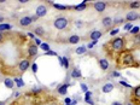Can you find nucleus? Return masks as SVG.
<instances>
[{"instance_id":"obj_14","label":"nucleus","mask_w":140,"mask_h":105,"mask_svg":"<svg viewBox=\"0 0 140 105\" xmlns=\"http://www.w3.org/2000/svg\"><path fill=\"white\" fill-rule=\"evenodd\" d=\"M38 53V47H36V45H32L30 47H29V56H35Z\"/></svg>"},{"instance_id":"obj_47","label":"nucleus","mask_w":140,"mask_h":105,"mask_svg":"<svg viewBox=\"0 0 140 105\" xmlns=\"http://www.w3.org/2000/svg\"><path fill=\"white\" fill-rule=\"evenodd\" d=\"M1 40H2V34H0V42H1Z\"/></svg>"},{"instance_id":"obj_19","label":"nucleus","mask_w":140,"mask_h":105,"mask_svg":"<svg viewBox=\"0 0 140 105\" xmlns=\"http://www.w3.org/2000/svg\"><path fill=\"white\" fill-rule=\"evenodd\" d=\"M86 2H87V1H82V4H80V5H76V6H75V10H77V11L84 10V8H86Z\"/></svg>"},{"instance_id":"obj_42","label":"nucleus","mask_w":140,"mask_h":105,"mask_svg":"<svg viewBox=\"0 0 140 105\" xmlns=\"http://www.w3.org/2000/svg\"><path fill=\"white\" fill-rule=\"evenodd\" d=\"M93 46H94V45H93V44H88V45H87V47H88V48H92V47H93Z\"/></svg>"},{"instance_id":"obj_18","label":"nucleus","mask_w":140,"mask_h":105,"mask_svg":"<svg viewBox=\"0 0 140 105\" xmlns=\"http://www.w3.org/2000/svg\"><path fill=\"white\" fill-rule=\"evenodd\" d=\"M11 26L10 24H5V23H1L0 24V32H4V30H10Z\"/></svg>"},{"instance_id":"obj_25","label":"nucleus","mask_w":140,"mask_h":105,"mask_svg":"<svg viewBox=\"0 0 140 105\" xmlns=\"http://www.w3.org/2000/svg\"><path fill=\"white\" fill-rule=\"evenodd\" d=\"M34 33L35 34H38V35H42L44 34V29H42L41 27H38V28L34 30Z\"/></svg>"},{"instance_id":"obj_12","label":"nucleus","mask_w":140,"mask_h":105,"mask_svg":"<svg viewBox=\"0 0 140 105\" xmlns=\"http://www.w3.org/2000/svg\"><path fill=\"white\" fill-rule=\"evenodd\" d=\"M99 64H100V68L103 70H106L109 68V62H108L106 59H100V60H99Z\"/></svg>"},{"instance_id":"obj_45","label":"nucleus","mask_w":140,"mask_h":105,"mask_svg":"<svg viewBox=\"0 0 140 105\" xmlns=\"http://www.w3.org/2000/svg\"><path fill=\"white\" fill-rule=\"evenodd\" d=\"M135 41H136V42H140V36H136V39H135Z\"/></svg>"},{"instance_id":"obj_9","label":"nucleus","mask_w":140,"mask_h":105,"mask_svg":"<svg viewBox=\"0 0 140 105\" xmlns=\"http://www.w3.org/2000/svg\"><path fill=\"white\" fill-rule=\"evenodd\" d=\"M112 90H114V84H106L103 86V92L104 93H110Z\"/></svg>"},{"instance_id":"obj_30","label":"nucleus","mask_w":140,"mask_h":105,"mask_svg":"<svg viewBox=\"0 0 140 105\" xmlns=\"http://www.w3.org/2000/svg\"><path fill=\"white\" fill-rule=\"evenodd\" d=\"M124 29H126V30H132V29H133V26H132L130 23H128V24L124 26Z\"/></svg>"},{"instance_id":"obj_32","label":"nucleus","mask_w":140,"mask_h":105,"mask_svg":"<svg viewBox=\"0 0 140 105\" xmlns=\"http://www.w3.org/2000/svg\"><path fill=\"white\" fill-rule=\"evenodd\" d=\"M32 69H33V72H36V71H38V64H33V65H32Z\"/></svg>"},{"instance_id":"obj_22","label":"nucleus","mask_w":140,"mask_h":105,"mask_svg":"<svg viewBox=\"0 0 140 105\" xmlns=\"http://www.w3.org/2000/svg\"><path fill=\"white\" fill-rule=\"evenodd\" d=\"M84 52H86V47H84V46H81V47H78V48L76 50L77 54H84Z\"/></svg>"},{"instance_id":"obj_21","label":"nucleus","mask_w":140,"mask_h":105,"mask_svg":"<svg viewBox=\"0 0 140 105\" xmlns=\"http://www.w3.org/2000/svg\"><path fill=\"white\" fill-rule=\"evenodd\" d=\"M129 6L132 8H138V7H140V1H133V2H130Z\"/></svg>"},{"instance_id":"obj_36","label":"nucleus","mask_w":140,"mask_h":105,"mask_svg":"<svg viewBox=\"0 0 140 105\" xmlns=\"http://www.w3.org/2000/svg\"><path fill=\"white\" fill-rule=\"evenodd\" d=\"M35 44L36 45H41V40L40 39H35Z\"/></svg>"},{"instance_id":"obj_38","label":"nucleus","mask_w":140,"mask_h":105,"mask_svg":"<svg viewBox=\"0 0 140 105\" xmlns=\"http://www.w3.org/2000/svg\"><path fill=\"white\" fill-rule=\"evenodd\" d=\"M122 21H123L122 18H116V20H115V23H118V22H120V23H121V22H122Z\"/></svg>"},{"instance_id":"obj_41","label":"nucleus","mask_w":140,"mask_h":105,"mask_svg":"<svg viewBox=\"0 0 140 105\" xmlns=\"http://www.w3.org/2000/svg\"><path fill=\"white\" fill-rule=\"evenodd\" d=\"M20 2L21 4H26V2H28V0H20Z\"/></svg>"},{"instance_id":"obj_39","label":"nucleus","mask_w":140,"mask_h":105,"mask_svg":"<svg viewBox=\"0 0 140 105\" xmlns=\"http://www.w3.org/2000/svg\"><path fill=\"white\" fill-rule=\"evenodd\" d=\"M86 97H92V92H86Z\"/></svg>"},{"instance_id":"obj_10","label":"nucleus","mask_w":140,"mask_h":105,"mask_svg":"<svg viewBox=\"0 0 140 105\" xmlns=\"http://www.w3.org/2000/svg\"><path fill=\"white\" fill-rule=\"evenodd\" d=\"M4 84H5V86H6L7 88H10V90H12L14 86V82L12 81V78H5Z\"/></svg>"},{"instance_id":"obj_48","label":"nucleus","mask_w":140,"mask_h":105,"mask_svg":"<svg viewBox=\"0 0 140 105\" xmlns=\"http://www.w3.org/2000/svg\"><path fill=\"white\" fill-rule=\"evenodd\" d=\"M0 105H4V103H0Z\"/></svg>"},{"instance_id":"obj_31","label":"nucleus","mask_w":140,"mask_h":105,"mask_svg":"<svg viewBox=\"0 0 140 105\" xmlns=\"http://www.w3.org/2000/svg\"><path fill=\"white\" fill-rule=\"evenodd\" d=\"M117 33H120V29H112L111 33H110V35H112V36H114V35H116Z\"/></svg>"},{"instance_id":"obj_16","label":"nucleus","mask_w":140,"mask_h":105,"mask_svg":"<svg viewBox=\"0 0 140 105\" xmlns=\"http://www.w3.org/2000/svg\"><path fill=\"white\" fill-rule=\"evenodd\" d=\"M68 87H69V84H63L62 87H59V90H58L59 94H65V93H66V90H68Z\"/></svg>"},{"instance_id":"obj_3","label":"nucleus","mask_w":140,"mask_h":105,"mask_svg":"<svg viewBox=\"0 0 140 105\" xmlns=\"http://www.w3.org/2000/svg\"><path fill=\"white\" fill-rule=\"evenodd\" d=\"M105 7H106V4H105L104 1H97V2H94V8L98 12H103L105 10Z\"/></svg>"},{"instance_id":"obj_15","label":"nucleus","mask_w":140,"mask_h":105,"mask_svg":"<svg viewBox=\"0 0 140 105\" xmlns=\"http://www.w3.org/2000/svg\"><path fill=\"white\" fill-rule=\"evenodd\" d=\"M69 42L70 44H77V42H80V36H77V35H72V36H70Z\"/></svg>"},{"instance_id":"obj_27","label":"nucleus","mask_w":140,"mask_h":105,"mask_svg":"<svg viewBox=\"0 0 140 105\" xmlns=\"http://www.w3.org/2000/svg\"><path fill=\"white\" fill-rule=\"evenodd\" d=\"M53 6L56 7V8H58V10H65V8H66V6H63V5H59V4H53Z\"/></svg>"},{"instance_id":"obj_44","label":"nucleus","mask_w":140,"mask_h":105,"mask_svg":"<svg viewBox=\"0 0 140 105\" xmlns=\"http://www.w3.org/2000/svg\"><path fill=\"white\" fill-rule=\"evenodd\" d=\"M29 36H30V38H32V39H34V38H35V36H34V34H32V33H29Z\"/></svg>"},{"instance_id":"obj_28","label":"nucleus","mask_w":140,"mask_h":105,"mask_svg":"<svg viewBox=\"0 0 140 105\" xmlns=\"http://www.w3.org/2000/svg\"><path fill=\"white\" fill-rule=\"evenodd\" d=\"M84 102H86V103H87V104L94 105V102H93V100H92V99L90 98V97H86V98H84Z\"/></svg>"},{"instance_id":"obj_40","label":"nucleus","mask_w":140,"mask_h":105,"mask_svg":"<svg viewBox=\"0 0 140 105\" xmlns=\"http://www.w3.org/2000/svg\"><path fill=\"white\" fill-rule=\"evenodd\" d=\"M76 26H77V27H81V26H82V22H81V21H77L76 22Z\"/></svg>"},{"instance_id":"obj_7","label":"nucleus","mask_w":140,"mask_h":105,"mask_svg":"<svg viewBox=\"0 0 140 105\" xmlns=\"http://www.w3.org/2000/svg\"><path fill=\"white\" fill-rule=\"evenodd\" d=\"M126 18L128 21H135V20H138L139 18V14H135V12H128L126 16Z\"/></svg>"},{"instance_id":"obj_1","label":"nucleus","mask_w":140,"mask_h":105,"mask_svg":"<svg viewBox=\"0 0 140 105\" xmlns=\"http://www.w3.org/2000/svg\"><path fill=\"white\" fill-rule=\"evenodd\" d=\"M68 26V20L66 18H64V17H59V18H57L56 21H54V27L57 29H64L65 27Z\"/></svg>"},{"instance_id":"obj_13","label":"nucleus","mask_w":140,"mask_h":105,"mask_svg":"<svg viewBox=\"0 0 140 105\" xmlns=\"http://www.w3.org/2000/svg\"><path fill=\"white\" fill-rule=\"evenodd\" d=\"M71 77H72V78H80V77H81V71L77 69V68L74 69L71 71Z\"/></svg>"},{"instance_id":"obj_37","label":"nucleus","mask_w":140,"mask_h":105,"mask_svg":"<svg viewBox=\"0 0 140 105\" xmlns=\"http://www.w3.org/2000/svg\"><path fill=\"white\" fill-rule=\"evenodd\" d=\"M112 75H114V76H115V77H120V75H121V74H120V72H117V71H116V72H114Z\"/></svg>"},{"instance_id":"obj_46","label":"nucleus","mask_w":140,"mask_h":105,"mask_svg":"<svg viewBox=\"0 0 140 105\" xmlns=\"http://www.w3.org/2000/svg\"><path fill=\"white\" fill-rule=\"evenodd\" d=\"M4 21V18H2V16H0V22H2Z\"/></svg>"},{"instance_id":"obj_20","label":"nucleus","mask_w":140,"mask_h":105,"mask_svg":"<svg viewBox=\"0 0 140 105\" xmlns=\"http://www.w3.org/2000/svg\"><path fill=\"white\" fill-rule=\"evenodd\" d=\"M14 81H16V84H17V87H23L24 86V82H23V80L22 78H14Z\"/></svg>"},{"instance_id":"obj_43","label":"nucleus","mask_w":140,"mask_h":105,"mask_svg":"<svg viewBox=\"0 0 140 105\" xmlns=\"http://www.w3.org/2000/svg\"><path fill=\"white\" fill-rule=\"evenodd\" d=\"M111 105H122L121 103H118V102H115V103H112Z\"/></svg>"},{"instance_id":"obj_11","label":"nucleus","mask_w":140,"mask_h":105,"mask_svg":"<svg viewBox=\"0 0 140 105\" xmlns=\"http://www.w3.org/2000/svg\"><path fill=\"white\" fill-rule=\"evenodd\" d=\"M100 36H102V33H100L99 30H94V32L91 34V39L94 41V40H98Z\"/></svg>"},{"instance_id":"obj_26","label":"nucleus","mask_w":140,"mask_h":105,"mask_svg":"<svg viewBox=\"0 0 140 105\" xmlns=\"http://www.w3.org/2000/svg\"><path fill=\"white\" fill-rule=\"evenodd\" d=\"M139 30H140V28H139V27H133V29L130 30V34L136 35L138 33H139Z\"/></svg>"},{"instance_id":"obj_8","label":"nucleus","mask_w":140,"mask_h":105,"mask_svg":"<svg viewBox=\"0 0 140 105\" xmlns=\"http://www.w3.org/2000/svg\"><path fill=\"white\" fill-rule=\"evenodd\" d=\"M123 62H124L126 64H132L134 62L133 56H132L130 53H127L126 56H124V58H123Z\"/></svg>"},{"instance_id":"obj_4","label":"nucleus","mask_w":140,"mask_h":105,"mask_svg":"<svg viewBox=\"0 0 140 105\" xmlns=\"http://www.w3.org/2000/svg\"><path fill=\"white\" fill-rule=\"evenodd\" d=\"M47 12V8L44 6V5H40V6L36 7V14L39 16V17H44L45 14Z\"/></svg>"},{"instance_id":"obj_6","label":"nucleus","mask_w":140,"mask_h":105,"mask_svg":"<svg viewBox=\"0 0 140 105\" xmlns=\"http://www.w3.org/2000/svg\"><path fill=\"white\" fill-rule=\"evenodd\" d=\"M20 70L21 71H26V70L29 68V60H22V62H20Z\"/></svg>"},{"instance_id":"obj_2","label":"nucleus","mask_w":140,"mask_h":105,"mask_svg":"<svg viewBox=\"0 0 140 105\" xmlns=\"http://www.w3.org/2000/svg\"><path fill=\"white\" fill-rule=\"evenodd\" d=\"M112 45V48L116 50V51H120V50H122L123 47V40L121 39V38H117V39H114L111 42Z\"/></svg>"},{"instance_id":"obj_33","label":"nucleus","mask_w":140,"mask_h":105,"mask_svg":"<svg viewBox=\"0 0 140 105\" xmlns=\"http://www.w3.org/2000/svg\"><path fill=\"white\" fill-rule=\"evenodd\" d=\"M121 84H122V86H124V87H128V88H132V86H130V84H128L127 82H124V81H121Z\"/></svg>"},{"instance_id":"obj_29","label":"nucleus","mask_w":140,"mask_h":105,"mask_svg":"<svg viewBox=\"0 0 140 105\" xmlns=\"http://www.w3.org/2000/svg\"><path fill=\"white\" fill-rule=\"evenodd\" d=\"M45 54H46V56H57L56 52H54V51H51V50H50L48 52H46Z\"/></svg>"},{"instance_id":"obj_23","label":"nucleus","mask_w":140,"mask_h":105,"mask_svg":"<svg viewBox=\"0 0 140 105\" xmlns=\"http://www.w3.org/2000/svg\"><path fill=\"white\" fill-rule=\"evenodd\" d=\"M134 96H135V98H140V86L134 88Z\"/></svg>"},{"instance_id":"obj_17","label":"nucleus","mask_w":140,"mask_h":105,"mask_svg":"<svg viewBox=\"0 0 140 105\" xmlns=\"http://www.w3.org/2000/svg\"><path fill=\"white\" fill-rule=\"evenodd\" d=\"M103 24H104L105 27H109V26L112 24V20L110 17H105L104 20H103Z\"/></svg>"},{"instance_id":"obj_5","label":"nucleus","mask_w":140,"mask_h":105,"mask_svg":"<svg viewBox=\"0 0 140 105\" xmlns=\"http://www.w3.org/2000/svg\"><path fill=\"white\" fill-rule=\"evenodd\" d=\"M32 22H33V18H32V17H22L21 21H20V24L23 26V27H27V26H29Z\"/></svg>"},{"instance_id":"obj_34","label":"nucleus","mask_w":140,"mask_h":105,"mask_svg":"<svg viewBox=\"0 0 140 105\" xmlns=\"http://www.w3.org/2000/svg\"><path fill=\"white\" fill-rule=\"evenodd\" d=\"M81 88H82V91H84V92H88V88H87V86L86 84H81Z\"/></svg>"},{"instance_id":"obj_49","label":"nucleus","mask_w":140,"mask_h":105,"mask_svg":"<svg viewBox=\"0 0 140 105\" xmlns=\"http://www.w3.org/2000/svg\"><path fill=\"white\" fill-rule=\"evenodd\" d=\"M70 105H71V104H70Z\"/></svg>"},{"instance_id":"obj_35","label":"nucleus","mask_w":140,"mask_h":105,"mask_svg":"<svg viewBox=\"0 0 140 105\" xmlns=\"http://www.w3.org/2000/svg\"><path fill=\"white\" fill-rule=\"evenodd\" d=\"M71 104V99L70 98H65V105H70Z\"/></svg>"},{"instance_id":"obj_24","label":"nucleus","mask_w":140,"mask_h":105,"mask_svg":"<svg viewBox=\"0 0 140 105\" xmlns=\"http://www.w3.org/2000/svg\"><path fill=\"white\" fill-rule=\"evenodd\" d=\"M40 47H41L42 51H46V52H48L50 51V46L47 45V44H41V45H40Z\"/></svg>"}]
</instances>
